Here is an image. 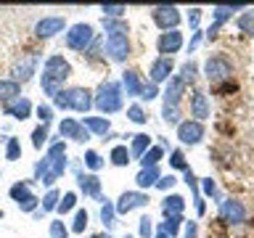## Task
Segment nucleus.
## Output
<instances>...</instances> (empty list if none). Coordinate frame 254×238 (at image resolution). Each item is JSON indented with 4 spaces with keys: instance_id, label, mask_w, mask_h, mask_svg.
Masks as SVG:
<instances>
[{
    "instance_id": "obj_48",
    "label": "nucleus",
    "mask_w": 254,
    "mask_h": 238,
    "mask_svg": "<svg viewBox=\"0 0 254 238\" xmlns=\"http://www.w3.org/2000/svg\"><path fill=\"white\" fill-rule=\"evenodd\" d=\"M37 204H40V198H37V196H27L24 201H19V209H21V212H35V209H37Z\"/></svg>"
},
{
    "instance_id": "obj_2",
    "label": "nucleus",
    "mask_w": 254,
    "mask_h": 238,
    "mask_svg": "<svg viewBox=\"0 0 254 238\" xmlns=\"http://www.w3.org/2000/svg\"><path fill=\"white\" fill-rule=\"evenodd\" d=\"M69 77H71V63L64 59V56H51V59L45 61V66H43V90H45V95L56 98V95L61 93V85L66 82Z\"/></svg>"
},
{
    "instance_id": "obj_53",
    "label": "nucleus",
    "mask_w": 254,
    "mask_h": 238,
    "mask_svg": "<svg viewBox=\"0 0 254 238\" xmlns=\"http://www.w3.org/2000/svg\"><path fill=\"white\" fill-rule=\"evenodd\" d=\"M201 188H204V193H206V196H214V198H217V185H214V180H212V178H206V180L201 182Z\"/></svg>"
},
{
    "instance_id": "obj_49",
    "label": "nucleus",
    "mask_w": 254,
    "mask_h": 238,
    "mask_svg": "<svg viewBox=\"0 0 254 238\" xmlns=\"http://www.w3.org/2000/svg\"><path fill=\"white\" fill-rule=\"evenodd\" d=\"M156 95H159V90H156V85H154V82H146V85H143V93H140V98H143V101H154Z\"/></svg>"
},
{
    "instance_id": "obj_11",
    "label": "nucleus",
    "mask_w": 254,
    "mask_h": 238,
    "mask_svg": "<svg viewBox=\"0 0 254 238\" xmlns=\"http://www.w3.org/2000/svg\"><path fill=\"white\" fill-rule=\"evenodd\" d=\"M178 138H180V143H186V146H196V143H201V138H204V124L196 122V119H186V122L178 124Z\"/></svg>"
},
{
    "instance_id": "obj_4",
    "label": "nucleus",
    "mask_w": 254,
    "mask_h": 238,
    "mask_svg": "<svg viewBox=\"0 0 254 238\" xmlns=\"http://www.w3.org/2000/svg\"><path fill=\"white\" fill-rule=\"evenodd\" d=\"M53 103L59 109H71L77 114H87L93 106V93L87 87H69V90H61L53 98Z\"/></svg>"
},
{
    "instance_id": "obj_54",
    "label": "nucleus",
    "mask_w": 254,
    "mask_h": 238,
    "mask_svg": "<svg viewBox=\"0 0 254 238\" xmlns=\"http://www.w3.org/2000/svg\"><path fill=\"white\" fill-rule=\"evenodd\" d=\"M198 236V225H196V222H188V225H186V238H196Z\"/></svg>"
},
{
    "instance_id": "obj_25",
    "label": "nucleus",
    "mask_w": 254,
    "mask_h": 238,
    "mask_svg": "<svg viewBox=\"0 0 254 238\" xmlns=\"http://www.w3.org/2000/svg\"><path fill=\"white\" fill-rule=\"evenodd\" d=\"M151 148V138L146 132H138V135H132V146H130V156L132 159H143V154Z\"/></svg>"
},
{
    "instance_id": "obj_22",
    "label": "nucleus",
    "mask_w": 254,
    "mask_h": 238,
    "mask_svg": "<svg viewBox=\"0 0 254 238\" xmlns=\"http://www.w3.org/2000/svg\"><path fill=\"white\" fill-rule=\"evenodd\" d=\"M82 127H85L87 132H95V135H109L111 122H109V119H103V117H85L82 119Z\"/></svg>"
},
{
    "instance_id": "obj_27",
    "label": "nucleus",
    "mask_w": 254,
    "mask_h": 238,
    "mask_svg": "<svg viewBox=\"0 0 254 238\" xmlns=\"http://www.w3.org/2000/svg\"><path fill=\"white\" fill-rule=\"evenodd\" d=\"M159 178H162V175H159V167H146V170L138 172L135 182H138V188H151L159 182Z\"/></svg>"
},
{
    "instance_id": "obj_32",
    "label": "nucleus",
    "mask_w": 254,
    "mask_h": 238,
    "mask_svg": "<svg viewBox=\"0 0 254 238\" xmlns=\"http://www.w3.org/2000/svg\"><path fill=\"white\" fill-rule=\"evenodd\" d=\"M196 74H198V66H196V61H186L180 66V79H183V85H188V82H193L196 79Z\"/></svg>"
},
{
    "instance_id": "obj_21",
    "label": "nucleus",
    "mask_w": 254,
    "mask_h": 238,
    "mask_svg": "<svg viewBox=\"0 0 254 238\" xmlns=\"http://www.w3.org/2000/svg\"><path fill=\"white\" fill-rule=\"evenodd\" d=\"M77 182H79V190H82L85 196L101 198V180L95 178V175H79Z\"/></svg>"
},
{
    "instance_id": "obj_47",
    "label": "nucleus",
    "mask_w": 254,
    "mask_h": 238,
    "mask_svg": "<svg viewBox=\"0 0 254 238\" xmlns=\"http://www.w3.org/2000/svg\"><path fill=\"white\" fill-rule=\"evenodd\" d=\"M37 117H40V122H43V124H48L53 119V109L48 106V103H40V106H37Z\"/></svg>"
},
{
    "instance_id": "obj_16",
    "label": "nucleus",
    "mask_w": 254,
    "mask_h": 238,
    "mask_svg": "<svg viewBox=\"0 0 254 238\" xmlns=\"http://www.w3.org/2000/svg\"><path fill=\"white\" fill-rule=\"evenodd\" d=\"M190 117H196V122H204L209 117V98L201 90H193L190 95Z\"/></svg>"
},
{
    "instance_id": "obj_33",
    "label": "nucleus",
    "mask_w": 254,
    "mask_h": 238,
    "mask_svg": "<svg viewBox=\"0 0 254 238\" xmlns=\"http://www.w3.org/2000/svg\"><path fill=\"white\" fill-rule=\"evenodd\" d=\"M180 217H167L162 225H159V233H164V236H170V238H175L178 236V230H180Z\"/></svg>"
},
{
    "instance_id": "obj_3",
    "label": "nucleus",
    "mask_w": 254,
    "mask_h": 238,
    "mask_svg": "<svg viewBox=\"0 0 254 238\" xmlns=\"http://www.w3.org/2000/svg\"><path fill=\"white\" fill-rule=\"evenodd\" d=\"M93 103L98 106L101 114H117V111L122 109V85L114 82V79L101 82L98 90H95Z\"/></svg>"
},
{
    "instance_id": "obj_15",
    "label": "nucleus",
    "mask_w": 254,
    "mask_h": 238,
    "mask_svg": "<svg viewBox=\"0 0 254 238\" xmlns=\"http://www.w3.org/2000/svg\"><path fill=\"white\" fill-rule=\"evenodd\" d=\"M59 132L61 138H71L77 143H85L87 138H90V132L82 127V122H77V119H64V122L59 124Z\"/></svg>"
},
{
    "instance_id": "obj_56",
    "label": "nucleus",
    "mask_w": 254,
    "mask_h": 238,
    "mask_svg": "<svg viewBox=\"0 0 254 238\" xmlns=\"http://www.w3.org/2000/svg\"><path fill=\"white\" fill-rule=\"evenodd\" d=\"M90 238H111L109 233H95V236H90Z\"/></svg>"
},
{
    "instance_id": "obj_12",
    "label": "nucleus",
    "mask_w": 254,
    "mask_h": 238,
    "mask_svg": "<svg viewBox=\"0 0 254 238\" xmlns=\"http://www.w3.org/2000/svg\"><path fill=\"white\" fill-rule=\"evenodd\" d=\"M64 27H66L64 16H45V19H40L35 24V35L45 40V37H53V35H59V32H64Z\"/></svg>"
},
{
    "instance_id": "obj_7",
    "label": "nucleus",
    "mask_w": 254,
    "mask_h": 238,
    "mask_svg": "<svg viewBox=\"0 0 254 238\" xmlns=\"http://www.w3.org/2000/svg\"><path fill=\"white\" fill-rule=\"evenodd\" d=\"M151 19H154V24L159 29L172 32V29H178V24H180V11L175 5H156L154 11H151Z\"/></svg>"
},
{
    "instance_id": "obj_8",
    "label": "nucleus",
    "mask_w": 254,
    "mask_h": 238,
    "mask_svg": "<svg viewBox=\"0 0 254 238\" xmlns=\"http://www.w3.org/2000/svg\"><path fill=\"white\" fill-rule=\"evenodd\" d=\"M140 206H148V196L143 190H125L119 196V201L114 204L117 214H130L132 209H140Z\"/></svg>"
},
{
    "instance_id": "obj_13",
    "label": "nucleus",
    "mask_w": 254,
    "mask_h": 238,
    "mask_svg": "<svg viewBox=\"0 0 254 238\" xmlns=\"http://www.w3.org/2000/svg\"><path fill=\"white\" fill-rule=\"evenodd\" d=\"M156 48H159V53L164 56V59H170L172 53H178L180 48H183V35L178 29H172V32H162V37L156 40Z\"/></svg>"
},
{
    "instance_id": "obj_6",
    "label": "nucleus",
    "mask_w": 254,
    "mask_h": 238,
    "mask_svg": "<svg viewBox=\"0 0 254 238\" xmlns=\"http://www.w3.org/2000/svg\"><path fill=\"white\" fill-rule=\"evenodd\" d=\"M66 45L71 48V51L85 53L87 48L93 45V27L90 24H74V27L66 32Z\"/></svg>"
},
{
    "instance_id": "obj_5",
    "label": "nucleus",
    "mask_w": 254,
    "mask_h": 238,
    "mask_svg": "<svg viewBox=\"0 0 254 238\" xmlns=\"http://www.w3.org/2000/svg\"><path fill=\"white\" fill-rule=\"evenodd\" d=\"M204 74L214 87H217V85L228 82V79L233 77V63H230L225 56H209V59L204 61Z\"/></svg>"
},
{
    "instance_id": "obj_29",
    "label": "nucleus",
    "mask_w": 254,
    "mask_h": 238,
    "mask_svg": "<svg viewBox=\"0 0 254 238\" xmlns=\"http://www.w3.org/2000/svg\"><path fill=\"white\" fill-rule=\"evenodd\" d=\"M162 156H164V148H162V146H151V148L146 151V154H143V159H140L143 170H146V167H159Z\"/></svg>"
},
{
    "instance_id": "obj_30",
    "label": "nucleus",
    "mask_w": 254,
    "mask_h": 238,
    "mask_svg": "<svg viewBox=\"0 0 254 238\" xmlns=\"http://www.w3.org/2000/svg\"><path fill=\"white\" fill-rule=\"evenodd\" d=\"M130 162H132V156H130V148H127V146L111 148V164H114V167H127Z\"/></svg>"
},
{
    "instance_id": "obj_10",
    "label": "nucleus",
    "mask_w": 254,
    "mask_h": 238,
    "mask_svg": "<svg viewBox=\"0 0 254 238\" xmlns=\"http://www.w3.org/2000/svg\"><path fill=\"white\" fill-rule=\"evenodd\" d=\"M220 217L228 225H241L246 220V206L236 198H225V201H220Z\"/></svg>"
},
{
    "instance_id": "obj_55",
    "label": "nucleus",
    "mask_w": 254,
    "mask_h": 238,
    "mask_svg": "<svg viewBox=\"0 0 254 238\" xmlns=\"http://www.w3.org/2000/svg\"><path fill=\"white\" fill-rule=\"evenodd\" d=\"M198 43H201V32H196V35H193V40H190V45H188V48H190V51H193V48H196Z\"/></svg>"
},
{
    "instance_id": "obj_20",
    "label": "nucleus",
    "mask_w": 254,
    "mask_h": 238,
    "mask_svg": "<svg viewBox=\"0 0 254 238\" xmlns=\"http://www.w3.org/2000/svg\"><path fill=\"white\" fill-rule=\"evenodd\" d=\"M183 90H186L183 79H180V77H172V79H170V85H167V90H164V106H178Z\"/></svg>"
},
{
    "instance_id": "obj_50",
    "label": "nucleus",
    "mask_w": 254,
    "mask_h": 238,
    "mask_svg": "<svg viewBox=\"0 0 254 238\" xmlns=\"http://www.w3.org/2000/svg\"><path fill=\"white\" fill-rule=\"evenodd\" d=\"M151 233H154V225H151V217L146 214V217H140V238H148Z\"/></svg>"
},
{
    "instance_id": "obj_44",
    "label": "nucleus",
    "mask_w": 254,
    "mask_h": 238,
    "mask_svg": "<svg viewBox=\"0 0 254 238\" xmlns=\"http://www.w3.org/2000/svg\"><path fill=\"white\" fill-rule=\"evenodd\" d=\"M170 164L175 167V170H183V172L188 170V162H186V156H183V151H172V154H170Z\"/></svg>"
},
{
    "instance_id": "obj_31",
    "label": "nucleus",
    "mask_w": 254,
    "mask_h": 238,
    "mask_svg": "<svg viewBox=\"0 0 254 238\" xmlns=\"http://www.w3.org/2000/svg\"><path fill=\"white\" fill-rule=\"evenodd\" d=\"M98 201H103V206H101V220H103V225H106V228L111 230V228L117 225V222H114V214H117V209H114V204H111L109 198H103V196L98 198Z\"/></svg>"
},
{
    "instance_id": "obj_34",
    "label": "nucleus",
    "mask_w": 254,
    "mask_h": 238,
    "mask_svg": "<svg viewBox=\"0 0 254 238\" xmlns=\"http://www.w3.org/2000/svg\"><path fill=\"white\" fill-rule=\"evenodd\" d=\"M103 27L109 35H127V24L122 19H103Z\"/></svg>"
},
{
    "instance_id": "obj_1",
    "label": "nucleus",
    "mask_w": 254,
    "mask_h": 238,
    "mask_svg": "<svg viewBox=\"0 0 254 238\" xmlns=\"http://www.w3.org/2000/svg\"><path fill=\"white\" fill-rule=\"evenodd\" d=\"M64 170H66V143L59 140V143H53V146L48 148L43 162H37L35 178L40 182H45V185H53V182L64 175Z\"/></svg>"
},
{
    "instance_id": "obj_19",
    "label": "nucleus",
    "mask_w": 254,
    "mask_h": 238,
    "mask_svg": "<svg viewBox=\"0 0 254 238\" xmlns=\"http://www.w3.org/2000/svg\"><path fill=\"white\" fill-rule=\"evenodd\" d=\"M143 79H140V74L135 69H127L125 74H122V87L127 90V95H140L143 93Z\"/></svg>"
},
{
    "instance_id": "obj_26",
    "label": "nucleus",
    "mask_w": 254,
    "mask_h": 238,
    "mask_svg": "<svg viewBox=\"0 0 254 238\" xmlns=\"http://www.w3.org/2000/svg\"><path fill=\"white\" fill-rule=\"evenodd\" d=\"M19 93H21V85L16 79H0V101L11 103L13 98H19Z\"/></svg>"
},
{
    "instance_id": "obj_17",
    "label": "nucleus",
    "mask_w": 254,
    "mask_h": 238,
    "mask_svg": "<svg viewBox=\"0 0 254 238\" xmlns=\"http://www.w3.org/2000/svg\"><path fill=\"white\" fill-rule=\"evenodd\" d=\"M172 69H175V63H172V59H156L154 63H151V82L154 85H159V82H164V79H170V74H172Z\"/></svg>"
},
{
    "instance_id": "obj_38",
    "label": "nucleus",
    "mask_w": 254,
    "mask_h": 238,
    "mask_svg": "<svg viewBox=\"0 0 254 238\" xmlns=\"http://www.w3.org/2000/svg\"><path fill=\"white\" fill-rule=\"evenodd\" d=\"M74 204H77V193H71V190H69V193H64V198L59 201V206H56V209H59L61 214H66V212L74 209Z\"/></svg>"
},
{
    "instance_id": "obj_40",
    "label": "nucleus",
    "mask_w": 254,
    "mask_h": 238,
    "mask_svg": "<svg viewBox=\"0 0 254 238\" xmlns=\"http://www.w3.org/2000/svg\"><path fill=\"white\" fill-rule=\"evenodd\" d=\"M45 140H48V124H40L37 130L32 132V146H35V148H43Z\"/></svg>"
},
{
    "instance_id": "obj_41",
    "label": "nucleus",
    "mask_w": 254,
    "mask_h": 238,
    "mask_svg": "<svg viewBox=\"0 0 254 238\" xmlns=\"http://www.w3.org/2000/svg\"><path fill=\"white\" fill-rule=\"evenodd\" d=\"M59 201H61V198H59V190H48V193H45V198H43V212H51V209H56V206H59Z\"/></svg>"
},
{
    "instance_id": "obj_46",
    "label": "nucleus",
    "mask_w": 254,
    "mask_h": 238,
    "mask_svg": "<svg viewBox=\"0 0 254 238\" xmlns=\"http://www.w3.org/2000/svg\"><path fill=\"white\" fill-rule=\"evenodd\" d=\"M69 236V228L64 222H51V238H66Z\"/></svg>"
},
{
    "instance_id": "obj_52",
    "label": "nucleus",
    "mask_w": 254,
    "mask_h": 238,
    "mask_svg": "<svg viewBox=\"0 0 254 238\" xmlns=\"http://www.w3.org/2000/svg\"><path fill=\"white\" fill-rule=\"evenodd\" d=\"M175 175H162V178H159V182H156V188H162V190H167V188H172L175 185Z\"/></svg>"
},
{
    "instance_id": "obj_59",
    "label": "nucleus",
    "mask_w": 254,
    "mask_h": 238,
    "mask_svg": "<svg viewBox=\"0 0 254 238\" xmlns=\"http://www.w3.org/2000/svg\"><path fill=\"white\" fill-rule=\"evenodd\" d=\"M125 238H132V236H125Z\"/></svg>"
},
{
    "instance_id": "obj_28",
    "label": "nucleus",
    "mask_w": 254,
    "mask_h": 238,
    "mask_svg": "<svg viewBox=\"0 0 254 238\" xmlns=\"http://www.w3.org/2000/svg\"><path fill=\"white\" fill-rule=\"evenodd\" d=\"M238 29L244 32V35H249V37H254V8H244V13L238 16Z\"/></svg>"
},
{
    "instance_id": "obj_23",
    "label": "nucleus",
    "mask_w": 254,
    "mask_h": 238,
    "mask_svg": "<svg viewBox=\"0 0 254 238\" xmlns=\"http://www.w3.org/2000/svg\"><path fill=\"white\" fill-rule=\"evenodd\" d=\"M183 206H186V198L183 196H167L162 204V212H164V217H180Z\"/></svg>"
},
{
    "instance_id": "obj_42",
    "label": "nucleus",
    "mask_w": 254,
    "mask_h": 238,
    "mask_svg": "<svg viewBox=\"0 0 254 238\" xmlns=\"http://www.w3.org/2000/svg\"><path fill=\"white\" fill-rule=\"evenodd\" d=\"M162 117H164V122H170V124H180V109L178 106H164Z\"/></svg>"
},
{
    "instance_id": "obj_9",
    "label": "nucleus",
    "mask_w": 254,
    "mask_h": 238,
    "mask_svg": "<svg viewBox=\"0 0 254 238\" xmlns=\"http://www.w3.org/2000/svg\"><path fill=\"white\" fill-rule=\"evenodd\" d=\"M106 53L117 63L127 61V56H130V37L127 35H109L106 37Z\"/></svg>"
},
{
    "instance_id": "obj_43",
    "label": "nucleus",
    "mask_w": 254,
    "mask_h": 238,
    "mask_svg": "<svg viewBox=\"0 0 254 238\" xmlns=\"http://www.w3.org/2000/svg\"><path fill=\"white\" fill-rule=\"evenodd\" d=\"M101 11H103V19H122L125 5H101Z\"/></svg>"
},
{
    "instance_id": "obj_35",
    "label": "nucleus",
    "mask_w": 254,
    "mask_h": 238,
    "mask_svg": "<svg viewBox=\"0 0 254 238\" xmlns=\"http://www.w3.org/2000/svg\"><path fill=\"white\" fill-rule=\"evenodd\" d=\"M27 196H32V190H29V185H27V182H16V185H11V198H13L16 204H19V201H24Z\"/></svg>"
},
{
    "instance_id": "obj_18",
    "label": "nucleus",
    "mask_w": 254,
    "mask_h": 238,
    "mask_svg": "<svg viewBox=\"0 0 254 238\" xmlns=\"http://www.w3.org/2000/svg\"><path fill=\"white\" fill-rule=\"evenodd\" d=\"M5 114L8 117H13V119H27L29 114H32V103L27 101V98H21V95H19V98H13L11 103H5Z\"/></svg>"
},
{
    "instance_id": "obj_39",
    "label": "nucleus",
    "mask_w": 254,
    "mask_h": 238,
    "mask_svg": "<svg viewBox=\"0 0 254 238\" xmlns=\"http://www.w3.org/2000/svg\"><path fill=\"white\" fill-rule=\"evenodd\" d=\"M127 117H130V122H135V124H146V119H148L146 111H143V106H138V103L127 109Z\"/></svg>"
},
{
    "instance_id": "obj_37",
    "label": "nucleus",
    "mask_w": 254,
    "mask_h": 238,
    "mask_svg": "<svg viewBox=\"0 0 254 238\" xmlns=\"http://www.w3.org/2000/svg\"><path fill=\"white\" fill-rule=\"evenodd\" d=\"M85 167H90L93 172H98L101 167H103V159L98 151H85Z\"/></svg>"
},
{
    "instance_id": "obj_51",
    "label": "nucleus",
    "mask_w": 254,
    "mask_h": 238,
    "mask_svg": "<svg viewBox=\"0 0 254 238\" xmlns=\"http://www.w3.org/2000/svg\"><path fill=\"white\" fill-rule=\"evenodd\" d=\"M198 21H201V8H190V13H188V24H190V29H198Z\"/></svg>"
},
{
    "instance_id": "obj_45",
    "label": "nucleus",
    "mask_w": 254,
    "mask_h": 238,
    "mask_svg": "<svg viewBox=\"0 0 254 238\" xmlns=\"http://www.w3.org/2000/svg\"><path fill=\"white\" fill-rule=\"evenodd\" d=\"M85 228H87V212L79 209V212L74 214V225H71V230H74V233H82Z\"/></svg>"
},
{
    "instance_id": "obj_36",
    "label": "nucleus",
    "mask_w": 254,
    "mask_h": 238,
    "mask_svg": "<svg viewBox=\"0 0 254 238\" xmlns=\"http://www.w3.org/2000/svg\"><path fill=\"white\" fill-rule=\"evenodd\" d=\"M19 154H21V143H19V138H8L5 159H8V162H16V159H19Z\"/></svg>"
},
{
    "instance_id": "obj_14",
    "label": "nucleus",
    "mask_w": 254,
    "mask_h": 238,
    "mask_svg": "<svg viewBox=\"0 0 254 238\" xmlns=\"http://www.w3.org/2000/svg\"><path fill=\"white\" fill-rule=\"evenodd\" d=\"M236 11H244V5H217V8H212L214 21H212L209 32H206V37H214V35H217V29H220L228 19H233V13H236Z\"/></svg>"
},
{
    "instance_id": "obj_58",
    "label": "nucleus",
    "mask_w": 254,
    "mask_h": 238,
    "mask_svg": "<svg viewBox=\"0 0 254 238\" xmlns=\"http://www.w3.org/2000/svg\"><path fill=\"white\" fill-rule=\"evenodd\" d=\"M0 220H3V212H0Z\"/></svg>"
},
{
    "instance_id": "obj_24",
    "label": "nucleus",
    "mask_w": 254,
    "mask_h": 238,
    "mask_svg": "<svg viewBox=\"0 0 254 238\" xmlns=\"http://www.w3.org/2000/svg\"><path fill=\"white\" fill-rule=\"evenodd\" d=\"M35 66H37V56H29V59L24 61V63H16L13 79H16V82H19V79H21V82H27V79L35 74Z\"/></svg>"
},
{
    "instance_id": "obj_57",
    "label": "nucleus",
    "mask_w": 254,
    "mask_h": 238,
    "mask_svg": "<svg viewBox=\"0 0 254 238\" xmlns=\"http://www.w3.org/2000/svg\"><path fill=\"white\" fill-rule=\"evenodd\" d=\"M156 238H170V236H164V233H159V236H156Z\"/></svg>"
}]
</instances>
